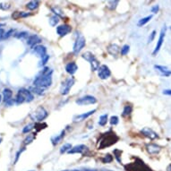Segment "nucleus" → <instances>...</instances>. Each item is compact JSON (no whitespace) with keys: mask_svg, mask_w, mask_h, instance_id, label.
<instances>
[{"mask_svg":"<svg viewBox=\"0 0 171 171\" xmlns=\"http://www.w3.org/2000/svg\"><path fill=\"white\" fill-rule=\"evenodd\" d=\"M52 74L53 71L49 67L45 66L34 79L33 85L36 87L42 88L44 90L48 88L52 84Z\"/></svg>","mask_w":171,"mask_h":171,"instance_id":"nucleus-1","label":"nucleus"},{"mask_svg":"<svg viewBox=\"0 0 171 171\" xmlns=\"http://www.w3.org/2000/svg\"><path fill=\"white\" fill-rule=\"evenodd\" d=\"M118 141H119L118 135L112 130H109V131L102 134L98 139L97 148L98 150H103V149L110 147V146L116 144Z\"/></svg>","mask_w":171,"mask_h":171,"instance_id":"nucleus-2","label":"nucleus"},{"mask_svg":"<svg viewBox=\"0 0 171 171\" xmlns=\"http://www.w3.org/2000/svg\"><path fill=\"white\" fill-rule=\"evenodd\" d=\"M125 169L126 171H152L151 169L144 163V161L138 158L135 162L126 165Z\"/></svg>","mask_w":171,"mask_h":171,"instance_id":"nucleus-3","label":"nucleus"},{"mask_svg":"<svg viewBox=\"0 0 171 171\" xmlns=\"http://www.w3.org/2000/svg\"><path fill=\"white\" fill-rule=\"evenodd\" d=\"M48 116V112L46 110L45 108H43L42 106L38 107L33 113L31 114V117L32 120L36 121L37 123L42 122L44 119H46Z\"/></svg>","mask_w":171,"mask_h":171,"instance_id":"nucleus-4","label":"nucleus"},{"mask_svg":"<svg viewBox=\"0 0 171 171\" xmlns=\"http://www.w3.org/2000/svg\"><path fill=\"white\" fill-rule=\"evenodd\" d=\"M86 45V40L85 38L82 36V35H80L76 38L74 43V47H73V52L74 55H78L80 53L81 51L82 50V48L85 47Z\"/></svg>","mask_w":171,"mask_h":171,"instance_id":"nucleus-5","label":"nucleus"},{"mask_svg":"<svg viewBox=\"0 0 171 171\" xmlns=\"http://www.w3.org/2000/svg\"><path fill=\"white\" fill-rule=\"evenodd\" d=\"M75 81L74 79V77H69L67 79H66L65 82H62L61 87H60V94L62 95H67L70 90L72 89V87L74 86Z\"/></svg>","mask_w":171,"mask_h":171,"instance_id":"nucleus-6","label":"nucleus"},{"mask_svg":"<svg viewBox=\"0 0 171 171\" xmlns=\"http://www.w3.org/2000/svg\"><path fill=\"white\" fill-rule=\"evenodd\" d=\"M166 32H167V27H166V25H164V26L162 27L161 31H160V37H159V40H158V41H157L156 47H155V48H154V50H153V52H152V56H156V55L159 53V51L160 50L161 47L163 45L164 40H165Z\"/></svg>","mask_w":171,"mask_h":171,"instance_id":"nucleus-7","label":"nucleus"},{"mask_svg":"<svg viewBox=\"0 0 171 171\" xmlns=\"http://www.w3.org/2000/svg\"><path fill=\"white\" fill-rule=\"evenodd\" d=\"M97 102V99L94 96L91 95H85L83 97H81L75 101V103L79 106H86V105H91Z\"/></svg>","mask_w":171,"mask_h":171,"instance_id":"nucleus-8","label":"nucleus"},{"mask_svg":"<svg viewBox=\"0 0 171 171\" xmlns=\"http://www.w3.org/2000/svg\"><path fill=\"white\" fill-rule=\"evenodd\" d=\"M111 71L107 65H101L98 70V76L101 80H107L110 77Z\"/></svg>","mask_w":171,"mask_h":171,"instance_id":"nucleus-9","label":"nucleus"},{"mask_svg":"<svg viewBox=\"0 0 171 171\" xmlns=\"http://www.w3.org/2000/svg\"><path fill=\"white\" fill-rule=\"evenodd\" d=\"M72 27L69 24H61L57 27V34L59 37H64L71 32Z\"/></svg>","mask_w":171,"mask_h":171,"instance_id":"nucleus-10","label":"nucleus"},{"mask_svg":"<svg viewBox=\"0 0 171 171\" xmlns=\"http://www.w3.org/2000/svg\"><path fill=\"white\" fill-rule=\"evenodd\" d=\"M141 133L144 136L147 137L149 139H150V140H155L157 138H159V135L155 131H153L151 128H150V127H144V128H142L141 130Z\"/></svg>","mask_w":171,"mask_h":171,"instance_id":"nucleus-11","label":"nucleus"},{"mask_svg":"<svg viewBox=\"0 0 171 171\" xmlns=\"http://www.w3.org/2000/svg\"><path fill=\"white\" fill-rule=\"evenodd\" d=\"M42 41L41 38L37 34H33L29 36V38L27 39V44L30 46L32 48H34L35 46L40 45V43Z\"/></svg>","mask_w":171,"mask_h":171,"instance_id":"nucleus-12","label":"nucleus"},{"mask_svg":"<svg viewBox=\"0 0 171 171\" xmlns=\"http://www.w3.org/2000/svg\"><path fill=\"white\" fill-rule=\"evenodd\" d=\"M18 93L23 96V99L25 100V102H32L34 99L33 94L27 89H20L18 91Z\"/></svg>","mask_w":171,"mask_h":171,"instance_id":"nucleus-13","label":"nucleus"},{"mask_svg":"<svg viewBox=\"0 0 171 171\" xmlns=\"http://www.w3.org/2000/svg\"><path fill=\"white\" fill-rule=\"evenodd\" d=\"M32 53H34L35 55H37L40 58H42L47 55V48H46L45 46L37 45L35 46L34 48H32Z\"/></svg>","mask_w":171,"mask_h":171,"instance_id":"nucleus-14","label":"nucleus"},{"mask_svg":"<svg viewBox=\"0 0 171 171\" xmlns=\"http://www.w3.org/2000/svg\"><path fill=\"white\" fill-rule=\"evenodd\" d=\"M107 50H108V53L109 55H111V56H113V57H116V56L120 53L121 48H120V47L117 45V44H116V43H111V44H109V45L108 46Z\"/></svg>","mask_w":171,"mask_h":171,"instance_id":"nucleus-15","label":"nucleus"},{"mask_svg":"<svg viewBox=\"0 0 171 171\" xmlns=\"http://www.w3.org/2000/svg\"><path fill=\"white\" fill-rule=\"evenodd\" d=\"M160 146L155 143H147L146 144V150L150 155H156L160 151Z\"/></svg>","mask_w":171,"mask_h":171,"instance_id":"nucleus-16","label":"nucleus"},{"mask_svg":"<svg viewBox=\"0 0 171 171\" xmlns=\"http://www.w3.org/2000/svg\"><path fill=\"white\" fill-rule=\"evenodd\" d=\"M96 112V109H92L89 112H86V113H82L80 115H76L74 116V122H81V121H83L85 120L86 118H88L89 116H91V115H93Z\"/></svg>","mask_w":171,"mask_h":171,"instance_id":"nucleus-17","label":"nucleus"},{"mask_svg":"<svg viewBox=\"0 0 171 171\" xmlns=\"http://www.w3.org/2000/svg\"><path fill=\"white\" fill-rule=\"evenodd\" d=\"M88 150V147L84 144H79V145H75L73 148L69 150L68 154H74V153H83L84 151H86Z\"/></svg>","mask_w":171,"mask_h":171,"instance_id":"nucleus-18","label":"nucleus"},{"mask_svg":"<svg viewBox=\"0 0 171 171\" xmlns=\"http://www.w3.org/2000/svg\"><path fill=\"white\" fill-rule=\"evenodd\" d=\"M78 70V66L75 62H69L68 64L66 65V72L69 74L70 75H74Z\"/></svg>","mask_w":171,"mask_h":171,"instance_id":"nucleus-19","label":"nucleus"},{"mask_svg":"<svg viewBox=\"0 0 171 171\" xmlns=\"http://www.w3.org/2000/svg\"><path fill=\"white\" fill-rule=\"evenodd\" d=\"M154 68L156 69L157 71H159L160 74L162 76L168 77V76L171 75V70H169L167 66H160V65H155V66H154Z\"/></svg>","mask_w":171,"mask_h":171,"instance_id":"nucleus-20","label":"nucleus"},{"mask_svg":"<svg viewBox=\"0 0 171 171\" xmlns=\"http://www.w3.org/2000/svg\"><path fill=\"white\" fill-rule=\"evenodd\" d=\"M65 134H66V131L65 130H63L62 132H61V134H60V135H56V136H53L51 138V142H52V144L55 146V145H57L61 141H62V139L65 137Z\"/></svg>","mask_w":171,"mask_h":171,"instance_id":"nucleus-21","label":"nucleus"},{"mask_svg":"<svg viewBox=\"0 0 171 171\" xmlns=\"http://www.w3.org/2000/svg\"><path fill=\"white\" fill-rule=\"evenodd\" d=\"M32 15L30 13H24V12H14L13 14H12V17L13 19H19V18H25V17H28Z\"/></svg>","mask_w":171,"mask_h":171,"instance_id":"nucleus-22","label":"nucleus"},{"mask_svg":"<svg viewBox=\"0 0 171 171\" xmlns=\"http://www.w3.org/2000/svg\"><path fill=\"white\" fill-rule=\"evenodd\" d=\"M12 96H13V91L10 89H4L3 91V97H4V101L7 102L8 101L12 100Z\"/></svg>","mask_w":171,"mask_h":171,"instance_id":"nucleus-23","label":"nucleus"},{"mask_svg":"<svg viewBox=\"0 0 171 171\" xmlns=\"http://www.w3.org/2000/svg\"><path fill=\"white\" fill-rule=\"evenodd\" d=\"M39 6H40V2L39 1H31V2H29L27 5H26V8L28 9V10H30V11H33L35 9H37L38 7H39Z\"/></svg>","mask_w":171,"mask_h":171,"instance_id":"nucleus-24","label":"nucleus"},{"mask_svg":"<svg viewBox=\"0 0 171 171\" xmlns=\"http://www.w3.org/2000/svg\"><path fill=\"white\" fill-rule=\"evenodd\" d=\"M133 112V106L132 105H126L124 107V109H123V112H122V116H130L131 113Z\"/></svg>","mask_w":171,"mask_h":171,"instance_id":"nucleus-25","label":"nucleus"},{"mask_svg":"<svg viewBox=\"0 0 171 171\" xmlns=\"http://www.w3.org/2000/svg\"><path fill=\"white\" fill-rule=\"evenodd\" d=\"M91 68L92 71H98L99 68L101 67V64H100V61L97 59V58H95V59H93L92 61H91Z\"/></svg>","mask_w":171,"mask_h":171,"instance_id":"nucleus-26","label":"nucleus"},{"mask_svg":"<svg viewBox=\"0 0 171 171\" xmlns=\"http://www.w3.org/2000/svg\"><path fill=\"white\" fill-rule=\"evenodd\" d=\"M82 57V58H83V59H85L86 61H88L89 63H91V62L92 61V60H93V59H95V58H96V57H95V56H94V55H93V54H92L91 52H89V51H88V52H85V53H83Z\"/></svg>","mask_w":171,"mask_h":171,"instance_id":"nucleus-27","label":"nucleus"},{"mask_svg":"<svg viewBox=\"0 0 171 171\" xmlns=\"http://www.w3.org/2000/svg\"><path fill=\"white\" fill-rule=\"evenodd\" d=\"M44 89H42V88H40V87H36V86H33V87H32L31 89H30V91L33 94H37V95H43L44 94Z\"/></svg>","mask_w":171,"mask_h":171,"instance_id":"nucleus-28","label":"nucleus"},{"mask_svg":"<svg viewBox=\"0 0 171 171\" xmlns=\"http://www.w3.org/2000/svg\"><path fill=\"white\" fill-rule=\"evenodd\" d=\"M108 114L101 115V116H100L99 125L101 126H106V125H107V123H108Z\"/></svg>","mask_w":171,"mask_h":171,"instance_id":"nucleus-29","label":"nucleus"},{"mask_svg":"<svg viewBox=\"0 0 171 171\" xmlns=\"http://www.w3.org/2000/svg\"><path fill=\"white\" fill-rule=\"evenodd\" d=\"M51 11L54 13V14L55 15H57L58 16L59 18L60 17H64V13H63V11L58 7V6H53V7H51Z\"/></svg>","mask_w":171,"mask_h":171,"instance_id":"nucleus-30","label":"nucleus"},{"mask_svg":"<svg viewBox=\"0 0 171 171\" xmlns=\"http://www.w3.org/2000/svg\"><path fill=\"white\" fill-rule=\"evenodd\" d=\"M152 18V15H148V16H146V17H143V18H142L141 20H139V22H138V26H143V25H145L146 23H149L150 21V19Z\"/></svg>","mask_w":171,"mask_h":171,"instance_id":"nucleus-31","label":"nucleus"},{"mask_svg":"<svg viewBox=\"0 0 171 171\" xmlns=\"http://www.w3.org/2000/svg\"><path fill=\"white\" fill-rule=\"evenodd\" d=\"M36 138V134H29L28 136L25 138V140L23 141L24 142V144L27 145V144H30L31 142H32L34 141V139Z\"/></svg>","mask_w":171,"mask_h":171,"instance_id":"nucleus-32","label":"nucleus"},{"mask_svg":"<svg viewBox=\"0 0 171 171\" xmlns=\"http://www.w3.org/2000/svg\"><path fill=\"white\" fill-rule=\"evenodd\" d=\"M59 21H60V20H59V17L54 14V15H52V16L49 18V24H50L52 27H55L57 23H59Z\"/></svg>","mask_w":171,"mask_h":171,"instance_id":"nucleus-33","label":"nucleus"},{"mask_svg":"<svg viewBox=\"0 0 171 171\" xmlns=\"http://www.w3.org/2000/svg\"><path fill=\"white\" fill-rule=\"evenodd\" d=\"M72 148H73V146H72L71 143H65V144H64L63 146H61V148H60V153L63 154V153H65V152H68L69 150Z\"/></svg>","mask_w":171,"mask_h":171,"instance_id":"nucleus-34","label":"nucleus"},{"mask_svg":"<svg viewBox=\"0 0 171 171\" xmlns=\"http://www.w3.org/2000/svg\"><path fill=\"white\" fill-rule=\"evenodd\" d=\"M14 30L13 29H10L9 31H7L6 32H5L4 35L2 36V37H0V40H6V39H8L9 37H11L12 35H13L14 33Z\"/></svg>","mask_w":171,"mask_h":171,"instance_id":"nucleus-35","label":"nucleus"},{"mask_svg":"<svg viewBox=\"0 0 171 171\" xmlns=\"http://www.w3.org/2000/svg\"><path fill=\"white\" fill-rule=\"evenodd\" d=\"M118 3H119L118 0H111V1H108V8H110L111 10H115V9L116 8V6H117Z\"/></svg>","mask_w":171,"mask_h":171,"instance_id":"nucleus-36","label":"nucleus"},{"mask_svg":"<svg viewBox=\"0 0 171 171\" xmlns=\"http://www.w3.org/2000/svg\"><path fill=\"white\" fill-rule=\"evenodd\" d=\"M130 51V46L129 45H124L121 48V50H120V54L122 56H126L129 53Z\"/></svg>","mask_w":171,"mask_h":171,"instance_id":"nucleus-37","label":"nucleus"},{"mask_svg":"<svg viewBox=\"0 0 171 171\" xmlns=\"http://www.w3.org/2000/svg\"><path fill=\"white\" fill-rule=\"evenodd\" d=\"M101 161L103 163H110L113 161V156L110 154H106L103 158H101Z\"/></svg>","mask_w":171,"mask_h":171,"instance_id":"nucleus-38","label":"nucleus"},{"mask_svg":"<svg viewBox=\"0 0 171 171\" xmlns=\"http://www.w3.org/2000/svg\"><path fill=\"white\" fill-rule=\"evenodd\" d=\"M14 37L17 38V39H25V38H29V33L27 32H18V33H15Z\"/></svg>","mask_w":171,"mask_h":171,"instance_id":"nucleus-39","label":"nucleus"},{"mask_svg":"<svg viewBox=\"0 0 171 171\" xmlns=\"http://www.w3.org/2000/svg\"><path fill=\"white\" fill-rule=\"evenodd\" d=\"M33 128H34V124H29V125H27V126H25L23 127V134H28V133H30Z\"/></svg>","mask_w":171,"mask_h":171,"instance_id":"nucleus-40","label":"nucleus"},{"mask_svg":"<svg viewBox=\"0 0 171 171\" xmlns=\"http://www.w3.org/2000/svg\"><path fill=\"white\" fill-rule=\"evenodd\" d=\"M118 122H119V118L116 116H112L109 118V123H110L111 126H116L118 124Z\"/></svg>","mask_w":171,"mask_h":171,"instance_id":"nucleus-41","label":"nucleus"},{"mask_svg":"<svg viewBox=\"0 0 171 171\" xmlns=\"http://www.w3.org/2000/svg\"><path fill=\"white\" fill-rule=\"evenodd\" d=\"M15 103L17 104V105H20V104H22V103L25 102V100L23 99V97L21 95V94H19V93H17V95H16V97H15Z\"/></svg>","mask_w":171,"mask_h":171,"instance_id":"nucleus-42","label":"nucleus"},{"mask_svg":"<svg viewBox=\"0 0 171 171\" xmlns=\"http://www.w3.org/2000/svg\"><path fill=\"white\" fill-rule=\"evenodd\" d=\"M48 59H49V56L47 54L46 56L41 58V60L40 61V64H39V66H45L46 64L48 63Z\"/></svg>","mask_w":171,"mask_h":171,"instance_id":"nucleus-43","label":"nucleus"},{"mask_svg":"<svg viewBox=\"0 0 171 171\" xmlns=\"http://www.w3.org/2000/svg\"><path fill=\"white\" fill-rule=\"evenodd\" d=\"M121 154H122V151H121L120 150H114L115 158L116 159V160H117L118 162H121V160H120V156H121Z\"/></svg>","mask_w":171,"mask_h":171,"instance_id":"nucleus-44","label":"nucleus"},{"mask_svg":"<svg viewBox=\"0 0 171 171\" xmlns=\"http://www.w3.org/2000/svg\"><path fill=\"white\" fill-rule=\"evenodd\" d=\"M156 31H152L151 32V33L150 34V37H149V39H148V42L149 43H150V42H152L153 41V40L155 39V36H156Z\"/></svg>","mask_w":171,"mask_h":171,"instance_id":"nucleus-45","label":"nucleus"},{"mask_svg":"<svg viewBox=\"0 0 171 171\" xmlns=\"http://www.w3.org/2000/svg\"><path fill=\"white\" fill-rule=\"evenodd\" d=\"M159 9H160L159 5H155V6H153L151 7V13H157L159 12Z\"/></svg>","mask_w":171,"mask_h":171,"instance_id":"nucleus-46","label":"nucleus"},{"mask_svg":"<svg viewBox=\"0 0 171 171\" xmlns=\"http://www.w3.org/2000/svg\"><path fill=\"white\" fill-rule=\"evenodd\" d=\"M163 94L171 96V90H164V91H163Z\"/></svg>","mask_w":171,"mask_h":171,"instance_id":"nucleus-47","label":"nucleus"},{"mask_svg":"<svg viewBox=\"0 0 171 171\" xmlns=\"http://www.w3.org/2000/svg\"><path fill=\"white\" fill-rule=\"evenodd\" d=\"M5 32H5V30L1 28V29H0V37H2V36L4 35V33H5Z\"/></svg>","mask_w":171,"mask_h":171,"instance_id":"nucleus-48","label":"nucleus"},{"mask_svg":"<svg viewBox=\"0 0 171 171\" xmlns=\"http://www.w3.org/2000/svg\"><path fill=\"white\" fill-rule=\"evenodd\" d=\"M167 171H171V164H169L168 167H167V169H166Z\"/></svg>","mask_w":171,"mask_h":171,"instance_id":"nucleus-49","label":"nucleus"},{"mask_svg":"<svg viewBox=\"0 0 171 171\" xmlns=\"http://www.w3.org/2000/svg\"><path fill=\"white\" fill-rule=\"evenodd\" d=\"M3 26H6V24H5V23H0V29H1V27H3Z\"/></svg>","mask_w":171,"mask_h":171,"instance_id":"nucleus-50","label":"nucleus"},{"mask_svg":"<svg viewBox=\"0 0 171 171\" xmlns=\"http://www.w3.org/2000/svg\"><path fill=\"white\" fill-rule=\"evenodd\" d=\"M64 171H79V170H77V169H72V170H64Z\"/></svg>","mask_w":171,"mask_h":171,"instance_id":"nucleus-51","label":"nucleus"},{"mask_svg":"<svg viewBox=\"0 0 171 171\" xmlns=\"http://www.w3.org/2000/svg\"><path fill=\"white\" fill-rule=\"evenodd\" d=\"M2 141H3V139H2V138H0V144H1V142H2Z\"/></svg>","mask_w":171,"mask_h":171,"instance_id":"nucleus-52","label":"nucleus"},{"mask_svg":"<svg viewBox=\"0 0 171 171\" xmlns=\"http://www.w3.org/2000/svg\"><path fill=\"white\" fill-rule=\"evenodd\" d=\"M1 101H2V96L0 95V102H1Z\"/></svg>","mask_w":171,"mask_h":171,"instance_id":"nucleus-53","label":"nucleus"},{"mask_svg":"<svg viewBox=\"0 0 171 171\" xmlns=\"http://www.w3.org/2000/svg\"><path fill=\"white\" fill-rule=\"evenodd\" d=\"M29 171H35V170H29Z\"/></svg>","mask_w":171,"mask_h":171,"instance_id":"nucleus-54","label":"nucleus"},{"mask_svg":"<svg viewBox=\"0 0 171 171\" xmlns=\"http://www.w3.org/2000/svg\"><path fill=\"white\" fill-rule=\"evenodd\" d=\"M170 31H171V26H170Z\"/></svg>","mask_w":171,"mask_h":171,"instance_id":"nucleus-55","label":"nucleus"},{"mask_svg":"<svg viewBox=\"0 0 171 171\" xmlns=\"http://www.w3.org/2000/svg\"><path fill=\"white\" fill-rule=\"evenodd\" d=\"M108 171H111V170H108Z\"/></svg>","mask_w":171,"mask_h":171,"instance_id":"nucleus-56","label":"nucleus"}]
</instances>
